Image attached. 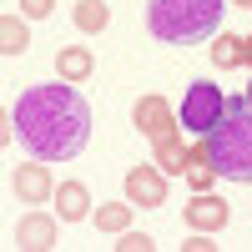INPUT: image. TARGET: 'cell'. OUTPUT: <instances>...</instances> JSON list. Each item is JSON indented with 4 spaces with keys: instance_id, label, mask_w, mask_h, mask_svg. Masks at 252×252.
Returning <instances> with one entry per match:
<instances>
[{
    "instance_id": "cell-19",
    "label": "cell",
    "mask_w": 252,
    "mask_h": 252,
    "mask_svg": "<svg viewBox=\"0 0 252 252\" xmlns=\"http://www.w3.org/2000/svg\"><path fill=\"white\" fill-rule=\"evenodd\" d=\"M20 10H26V15H51L56 0H20Z\"/></svg>"
},
{
    "instance_id": "cell-1",
    "label": "cell",
    "mask_w": 252,
    "mask_h": 252,
    "mask_svg": "<svg viewBox=\"0 0 252 252\" xmlns=\"http://www.w3.org/2000/svg\"><path fill=\"white\" fill-rule=\"evenodd\" d=\"M15 141L35 161H71L91 141V101L66 81H40L15 96Z\"/></svg>"
},
{
    "instance_id": "cell-12",
    "label": "cell",
    "mask_w": 252,
    "mask_h": 252,
    "mask_svg": "<svg viewBox=\"0 0 252 252\" xmlns=\"http://www.w3.org/2000/svg\"><path fill=\"white\" fill-rule=\"evenodd\" d=\"M182 177H187V187H192V192H207V187H212L217 166H212V152H207V141L187 152V172H182Z\"/></svg>"
},
{
    "instance_id": "cell-15",
    "label": "cell",
    "mask_w": 252,
    "mask_h": 252,
    "mask_svg": "<svg viewBox=\"0 0 252 252\" xmlns=\"http://www.w3.org/2000/svg\"><path fill=\"white\" fill-rule=\"evenodd\" d=\"M212 61L222 71H232V66H242V35H212Z\"/></svg>"
},
{
    "instance_id": "cell-20",
    "label": "cell",
    "mask_w": 252,
    "mask_h": 252,
    "mask_svg": "<svg viewBox=\"0 0 252 252\" xmlns=\"http://www.w3.org/2000/svg\"><path fill=\"white\" fill-rule=\"evenodd\" d=\"M217 242H212V232H202V237H192V242H187V252H212Z\"/></svg>"
},
{
    "instance_id": "cell-6",
    "label": "cell",
    "mask_w": 252,
    "mask_h": 252,
    "mask_svg": "<svg viewBox=\"0 0 252 252\" xmlns=\"http://www.w3.org/2000/svg\"><path fill=\"white\" fill-rule=\"evenodd\" d=\"M10 187H15V197H20V202H51V197H56V187H51V166H46V161H35V157L15 166Z\"/></svg>"
},
{
    "instance_id": "cell-10",
    "label": "cell",
    "mask_w": 252,
    "mask_h": 252,
    "mask_svg": "<svg viewBox=\"0 0 252 252\" xmlns=\"http://www.w3.org/2000/svg\"><path fill=\"white\" fill-rule=\"evenodd\" d=\"M86 212H91L86 182H61V187H56V217H61V222H81Z\"/></svg>"
},
{
    "instance_id": "cell-14",
    "label": "cell",
    "mask_w": 252,
    "mask_h": 252,
    "mask_svg": "<svg viewBox=\"0 0 252 252\" xmlns=\"http://www.w3.org/2000/svg\"><path fill=\"white\" fill-rule=\"evenodd\" d=\"M26 46H31V31H26V20L5 15V20H0V51H5V56H20Z\"/></svg>"
},
{
    "instance_id": "cell-13",
    "label": "cell",
    "mask_w": 252,
    "mask_h": 252,
    "mask_svg": "<svg viewBox=\"0 0 252 252\" xmlns=\"http://www.w3.org/2000/svg\"><path fill=\"white\" fill-rule=\"evenodd\" d=\"M56 71H61V81H91L96 61H91V51H86V46H66V51L56 56Z\"/></svg>"
},
{
    "instance_id": "cell-17",
    "label": "cell",
    "mask_w": 252,
    "mask_h": 252,
    "mask_svg": "<svg viewBox=\"0 0 252 252\" xmlns=\"http://www.w3.org/2000/svg\"><path fill=\"white\" fill-rule=\"evenodd\" d=\"M96 227H101V232H126V227H131V207H126V202L96 207Z\"/></svg>"
},
{
    "instance_id": "cell-16",
    "label": "cell",
    "mask_w": 252,
    "mask_h": 252,
    "mask_svg": "<svg viewBox=\"0 0 252 252\" xmlns=\"http://www.w3.org/2000/svg\"><path fill=\"white\" fill-rule=\"evenodd\" d=\"M106 0H81V5H76V26L81 31H86V35H96V31H106Z\"/></svg>"
},
{
    "instance_id": "cell-8",
    "label": "cell",
    "mask_w": 252,
    "mask_h": 252,
    "mask_svg": "<svg viewBox=\"0 0 252 252\" xmlns=\"http://www.w3.org/2000/svg\"><path fill=\"white\" fill-rule=\"evenodd\" d=\"M131 121H136V131H146V136L177 131V121H172V101H166V96H141L136 111H131Z\"/></svg>"
},
{
    "instance_id": "cell-21",
    "label": "cell",
    "mask_w": 252,
    "mask_h": 252,
    "mask_svg": "<svg viewBox=\"0 0 252 252\" xmlns=\"http://www.w3.org/2000/svg\"><path fill=\"white\" fill-rule=\"evenodd\" d=\"M242 61H252V35H242Z\"/></svg>"
},
{
    "instance_id": "cell-22",
    "label": "cell",
    "mask_w": 252,
    "mask_h": 252,
    "mask_svg": "<svg viewBox=\"0 0 252 252\" xmlns=\"http://www.w3.org/2000/svg\"><path fill=\"white\" fill-rule=\"evenodd\" d=\"M237 5H242V10H252V0H237Z\"/></svg>"
},
{
    "instance_id": "cell-18",
    "label": "cell",
    "mask_w": 252,
    "mask_h": 252,
    "mask_svg": "<svg viewBox=\"0 0 252 252\" xmlns=\"http://www.w3.org/2000/svg\"><path fill=\"white\" fill-rule=\"evenodd\" d=\"M116 247H121V252H152L157 242H152V237H146V232H126V237H121Z\"/></svg>"
},
{
    "instance_id": "cell-3",
    "label": "cell",
    "mask_w": 252,
    "mask_h": 252,
    "mask_svg": "<svg viewBox=\"0 0 252 252\" xmlns=\"http://www.w3.org/2000/svg\"><path fill=\"white\" fill-rule=\"evenodd\" d=\"M207 152H212L217 177H227V182H252V106H247V96H232V101H227L222 121L207 131Z\"/></svg>"
},
{
    "instance_id": "cell-2",
    "label": "cell",
    "mask_w": 252,
    "mask_h": 252,
    "mask_svg": "<svg viewBox=\"0 0 252 252\" xmlns=\"http://www.w3.org/2000/svg\"><path fill=\"white\" fill-rule=\"evenodd\" d=\"M227 0H146V31L166 46H202L222 31Z\"/></svg>"
},
{
    "instance_id": "cell-23",
    "label": "cell",
    "mask_w": 252,
    "mask_h": 252,
    "mask_svg": "<svg viewBox=\"0 0 252 252\" xmlns=\"http://www.w3.org/2000/svg\"><path fill=\"white\" fill-rule=\"evenodd\" d=\"M247 106H252V81H247Z\"/></svg>"
},
{
    "instance_id": "cell-11",
    "label": "cell",
    "mask_w": 252,
    "mask_h": 252,
    "mask_svg": "<svg viewBox=\"0 0 252 252\" xmlns=\"http://www.w3.org/2000/svg\"><path fill=\"white\" fill-rule=\"evenodd\" d=\"M187 152H192V146H182V136H177V131L152 136V157H157L161 172H172V177H182V172H187Z\"/></svg>"
},
{
    "instance_id": "cell-9",
    "label": "cell",
    "mask_w": 252,
    "mask_h": 252,
    "mask_svg": "<svg viewBox=\"0 0 252 252\" xmlns=\"http://www.w3.org/2000/svg\"><path fill=\"white\" fill-rule=\"evenodd\" d=\"M15 247H26V252H46V247H56V222L40 217V212L20 217V222H15Z\"/></svg>"
},
{
    "instance_id": "cell-7",
    "label": "cell",
    "mask_w": 252,
    "mask_h": 252,
    "mask_svg": "<svg viewBox=\"0 0 252 252\" xmlns=\"http://www.w3.org/2000/svg\"><path fill=\"white\" fill-rule=\"evenodd\" d=\"M182 217H187V227H192V232H222V227H227V202L197 192L192 202L182 207Z\"/></svg>"
},
{
    "instance_id": "cell-4",
    "label": "cell",
    "mask_w": 252,
    "mask_h": 252,
    "mask_svg": "<svg viewBox=\"0 0 252 252\" xmlns=\"http://www.w3.org/2000/svg\"><path fill=\"white\" fill-rule=\"evenodd\" d=\"M222 111H227V96L217 91V81H192V86L182 91V106H177V121L187 126V131L207 136V131H212V126L222 121Z\"/></svg>"
},
{
    "instance_id": "cell-5",
    "label": "cell",
    "mask_w": 252,
    "mask_h": 252,
    "mask_svg": "<svg viewBox=\"0 0 252 252\" xmlns=\"http://www.w3.org/2000/svg\"><path fill=\"white\" fill-rule=\"evenodd\" d=\"M126 197H131V207H161L166 202V172L161 166H131L126 172Z\"/></svg>"
}]
</instances>
